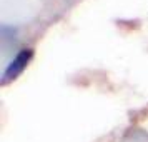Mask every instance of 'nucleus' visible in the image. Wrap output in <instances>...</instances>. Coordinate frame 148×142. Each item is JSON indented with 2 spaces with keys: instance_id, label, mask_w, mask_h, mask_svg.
Returning <instances> with one entry per match:
<instances>
[{
  "instance_id": "1",
  "label": "nucleus",
  "mask_w": 148,
  "mask_h": 142,
  "mask_svg": "<svg viewBox=\"0 0 148 142\" xmlns=\"http://www.w3.org/2000/svg\"><path fill=\"white\" fill-rule=\"evenodd\" d=\"M32 57H34V50H32V48H23V50H20V52L14 57V60L8 64V67L5 69L3 84H7V82L17 79V77L23 72V69L28 65V62L32 60Z\"/></svg>"
}]
</instances>
